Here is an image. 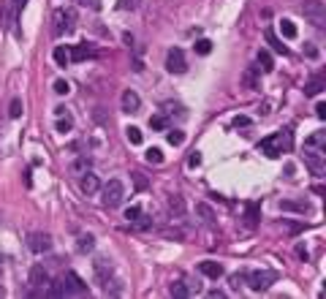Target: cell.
<instances>
[{
    "instance_id": "1",
    "label": "cell",
    "mask_w": 326,
    "mask_h": 299,
    "mask_svg": "<svg viewBox=\"0 0 326 299\" xmlns=\"http://www.w3.org/2000/svg\"><path fill=\"white\" fill-rule=\"evenodd\" d=\"M291 141H293V136H291V128H283L280 133H272V136H266V139H261V152H266L269 158H277L283 150H291Z\"/></svg>"
},
{
    "instance_id": "2",
    "label": "cell",
    "mask_w": 326,
    "mask_h": 299,
    "mask_svg": "<svg viewBox=\"0 0 326 299\" xmlns=\"http://www.w3.org/2000/svg\"><path fill=\"white\" fill-rule=\"evenodd\" d=\"M74 22H76L74 8H57L54 11V36H71Z\"/></svg>"
},
{
    "instance_id": "3",
    "label": "cell",
    "mask_w": 326,
    "mask_h": 299,
    "mask_svg": "<svg viewBox=\"0 0 326 299\" xmlns=\"http://www.w3.org/2000/svg\"><path fill=\"white\" fill-rule=\"evenodd\" d=\"M101 190H103V204H106L109 210L122 204V199H125V185L120 182V179H109Z\"/></svg>"
},
{
    "instance_id": "4",
    "label": "cell",
    "mask_w": 326,
    "mask_h": 299,
    "mask_svg": "<svg viewBox=\"0 0 326 299\" xmlns=\"http://www.w3.org/2000/svg\"><path fill=\"white\" fill-rule=\"evenodd\" d=\"M275 280H277L275 269H258V272H250L247 275V286L253 288V291H266Z\"/></svg>"
},
{
    "instance_id": "5",
    "label": "cell",
    "mask_w": 326,
    "mask_h": 299,
    "mask_svg": "<svg viewBox=\"0 0 326 299\" xmlns=\"http://www.w3.org/2000/svg\"><path fill=\"white\" fill-rule=\"evenodd\" d=\"M302 14L307 16L315 27H324L326 25V8H324V3H321V0H304Z\"/></svg>"
},
{
    "instance_id": "6",
    "label": "cell",
    "mask_w": 326,
    "mask_h": 299,
    "mask_svg": "<svg viewBox=\"0 0 326 299\" xmlns=\"http://www.w3.org/2000/svg\"><path fill=\"white\" fill-rule=\"evenodd\" d=\"M324 155H326L324 150H310V147H304V163H307V169L315 174V177H324V171H326Z\"/></svg>"
},
{
    "instance_id": "7",
    "label": "cell",
    "mask_w": 326,
    "mask_h": 299,
    "mask_svg": "<svg viewBox=\"0 0 326 299\" xmlns=\"http://www.w3.org/2000/svg\"><path fill=\"white\" fill-rule=\"evenodd\" d=\"M60 283H63V294L65 297H82V294H87V283L82 280L76 272H68Z\"/></svg>"
},
{
    "instance_id": "8",
    "label": "cell",
    "mask_w": 326,
    "mask_h": 299,
    "mask_svg": "<svg viewBox=\"0 0 326 299\" xmlns=\"http://www.w3.org/2000/svg\"><path fill=\"white\" fill-rule=\"evenodd\" d=\"M19 11V0H0V27H14Z\"/></svg>"
},
{
    "instance_id": "9",
    "label": "cell",
    "mask_w": 326,
    "mask_h": 299,
    "mask_svg": "<svg viewBox=\"0 0 326 299\" xmlns=\"http://www.w3.org/2000/svg\"><path fill=\"white\" fill-rule=\"evenodd\" d=\"M166 71H168V74H185V71H188V63H185L182 49H168V54H166Z\"/></svg>"
},
{
    "instance_id": "10",
    "label": "cell",
    "mask_w": 326,
    "mask_h": 299,
    "mask_svg": "<svg viewBox=\"0 0 326 299\" xmlns=\"http://www.w3.org/2000/svg\"><path fill=\"white\" fill-rule=\"evenodd\" d=\"M27 248H30L33 253H46V250H52V237H49V234L36 231V234L27 237Z\"/></svg>"
},
{
    "instance_id": "11",
    "label": "cell",
    "mask_w": 326,
    "mask_h": 299,
    "mask_svg": "<svg viewBox=\"0 0 326 299\" xmlns=\"http://www.w3.org/2000/svg\"><path fill=\"white\" fill-rule=\"evenodd\" d=\"M30 286H36V288H41V291H46V286H49V272L43 269V264H36L30 269Z\"/></svg>"
},
{
    "instance_id": "12",
    "label": "cell",
    "mask_w": 326,
    "mask_h": 299,
    "mask_svg": "<svg viewBox=\"0 0 326 299\" xmlns=\"http://www.w3.org/2000/svg\"><path fill=\"white\" fill-rule=\"evenodd\" d=\"M120 103H122V112L133 114V112H139V106H141V98H139V92H133V90H125V92H122V98H120Z\"/></svg>"
},
{
    "instance_id": "13",
    "label": "cell",
    "mask_w": 326,
    "mask_h": 299,
    "mask_svg": "<svg viewBox=\"0 0 326 299\" xmlns=\"http://www.w3.org/2000/svg\"><path fill=\"white\" fill-rule=\"evenodd\" d=\"M79 188L84 190L87 196H90V193H98V190H101V179H98L95 174L84 171V174H82V179H79Z\"/></svg>"
},
{
    "instance_id": "14",
    "label": "cell",
    "mask_w": 326,
    "mask_h": 299,
    "mask_svg": "<svg viewBox=\"0 0 326 299\" xmlns=\"http://www.w3.org/2000/svg\"><path fill=\"white\" fill-rule=\"evenodd\" d=\"M95 275H98V283L103 288H109V275H112V264L106 258H95Z\"/></svg>"
},
{
    "instance_id": "15",
    "label": "cell",
    "mask_w": 326,
    "mask_h": 299,
    "mask_svg": "<svg viewBox=\"0 0 326 299\" xmlns=\"http://www.w3.org/2000/svg\"><path fill=\"white\" fill-rule=\"evenodd\" d=\"M199 272H201V275H206V277H212V280H217V277L223 275V266L217 264V261H201Z\"/></svg>"
},
{
    "instance_id": "16",
    "label": "cell",
    "mask_w": 326,
    "mask_h": 299,
    "mask_svg": "<svg viewBox=\"0 0 326 299\" xmlns=\"http://www.w3.org/2000/svg\"><path fill=\"white\" fill-rule=\"evenodd\" d=\"M304 147H310V150H324L326 152V130H315L310 139H304Z\"/></svg>"
},
{
    "instance_id": "17",
    "label": "cell",
    "mask_w": 326,
    "mask_h": 299,
    "mask_svg": "<svg viewBox=\"0 0 326 299\" xmlns=\"http://www.w3.org/2000/svg\"><path fill=\"white\" fill-rule=\"evenodd\" d=\"M264 36H266V41H269V43H272V49H275V52H280V54H288V49H285V43H283V41H280V38H277V36H275V30H272V27H266V33H264Z\"/></svg>"
},
{
    "instance_id": "18",
    "label": "cell",
    "mask_w": 326,
    "mask_h": 299,
    "mask_svg": "<svg viewBox=\"0 0 326 299\" xmlns=\"http://www.w3.org/2000/svg\"><path fill=\"white\" fill-rule=\"evenodd\" d=\"M90 166H92V161H90L87 155H82V158H76V161L71 163V171H74V174H79V177H82L84 171H90Z\"/></svg>"
},
{
    "instance_id": "19",
    "label": "cell",
    "mask_w": 326,
    "mask_h": 299,
    "mask_svg": "<svg viewBox=\"0 0 326 299\" xmlns=\"http://www.w3.org/2000/svg\"><path fill=\"white\" fill-rule=\"evenodd\" d=\"M168 212H171L174 217H182L185 215V201H182V196H171V199H168Z\"/></svg>"
},
{
    "instance_id": "20",
    "label": "cell",
    "mask_w": 326,
    "mask_h": 299,
    "mask_svg": "<svg viewBox=\"0 0 326 299\" xmlns=\"http://www.w3.org/2000/svg\"><path fill=\"white\" fill-rule=\"evenodd\" d=\"M168 294H171V297H177V299H185V297H190V286L188 283H171V286H168Z\"/></svg>"
},
{
    "instance_id": "21",
    "label": "cell",
    "mask_w": 326,
    "mask_h": 299,
    "mask_svg": "<svg viewBox=\"0 0 326 299\" xmlns=\"http://www.w3.org/2000/svg\"><path fill=\"white\" fill-rule=\"evenodd\" d=\"M92 248H95V237H92V234H82L79 242H76V250H79V253H90Z\"/></svg>"
},
{
    "instance_id": "22",
    "label": "cell",
    "mask_w": 326,
    "mask_h": 299,
    "mask_svg": "<svg viewBox=\"0 0 326 299\" xmlns=\"http://www.w3.org/2000/svg\"><path fill=\"white\" fill-rule=\"evenodd\" d=\"M52 57H54V63H57V65H63V68H65V65L71 63V52H68V49H65V46H54Z\"/></svg>"
},
{
    "instance_id": "23",
    "label": "cell",
    "mask_w": 326,
    "mask_h": 299,
    "mask_svg": "<svg viewBox=\"0 0 326 299\" xmlns=\"http://www.w3.org/2000/svg\"><path fill=\"white\" fill-rule=\"evenodd\" d=\"M321 90H324V79H321V76H313V79L304 85V95H318Z\"/></svg>"
},
{
    "instance_id": "24",
    "label": "cell",
    "mask_w": 326,
    "mask_h": 299,
    "mask_svg": "<svg viewBox=\"0 0 326 299\" xmlns=\"http://www.w3.org/2000/svg\"><path fill=\"white\" fill-rule=\"evenodd\" d=\"M196 212L201 215V220H204L206 226H212V223H215V212H212L209 204H196Z\"/></svg>"
},
{
    "instance_id": "25",
    "label": "cell",
    "mask_w": 326,
    "mask_h": 299,
    "mask_svg": "<svg viewBox=\"0 0 326 299\" xmlns=\"http://www.w3.org/2000/svg\"><path fill=\"white\" fill-rule=\"evenodd\" d=\"M255 60H258V68H264L266 74H269V71L275 68V63H272V54L266 52V49H261V52L255 54Z\"/></svg>"
},
{
    "instance_id": "26",
    "label": "cell",
    "mask_w": 326,
    "mask_h": 299,
    "mask_svg": "<svg viewBox=\"0 0 326 299\" xmlns=\"http://www.w3.org/2000/svg\"><path fill=\"white\" fill-rule=\"evenodd\" d=\"M280 33L288 38V41H291V38H296V25H293L291 19H283L280 22Z\"/></svg>"
},
{
    "instance_id": "27",
    "label": "cell",
    "mask_w": 326,
    "mask_h": 299,
    "mask_svg": "<svg viewBox=\"0 0 326 299\" xmlns=\"http://www.w3.org/2000/svg\"><path fill=\"white\" fill-rule=\"evenodd\" d=\"M92 54V49L90 46H84V43H79V46L74 49V52H71V60H87Z\"/></svg>"
},
{
    "instance_id": "28",
    "label": "cell",
    "mask_w": 326,
    "mask_h": 299,
    "mask_svg": "<svg viewBox=\"0 0 326 299\" xmlns=\"http://www.w3.org/2000/svg\"><path fill=\"white\" fill-rule=\"evenodd\" d=\"M166 125H168V120L163 117V114H155V117H150V128H152V130H166Z\"/></svg>"
},
{
    "instance_id": "29",
    "label": "cell",
    "mask_w": 326,
    "mask_h": 299,
    "mask_svg": "<svg viewBox=\"0 0 326 299\" xmlns=\"http://www.w3.org/2000/svg\"><path fill=\"white\" fill-rule=\"evenodd\" d=\"M144 158H147V163H155V166H158V163H163V152L158 150V147H150Z\"/></svg>"
},
{
    "instance_id": "30",
    "label": "cell",
    "mask_w": 326,
    "mask_h": 299,
    "mask_svg": "<svg viewBox=\"0 0 326 299\" xmlns=\"http://www.w3.org/2000/svg\"><path fill=\"white\" fill-rule=\"evenodd\" d=\"M125 136H128V141H130V144H141V130L136 128V125L125 128Z\"/></svg>"
},
{
    "instance_id": "31",
    "label": "cell",
    "mask_w": 326,
    "mask_h": 299,
    "mask_svg": "<svg viewBox=\"0 0 326 299\" xmlns=\"http://www.w3.org/2000/svg\"><path fill=\"white\" fill-rule=\"evenodd\" d=\"M193 49H196V54H209V52H212V41L201 38V41H196V43H193Z\"/></svg>"
},
{
    "instance_id": "32",
    "label": "cell",
    "mask_w": 326,
    "mask_h": 299,
    "mask_svg": "<svg viewBox=\"0 0 326 299\" xmlns=\"http://www.w3.org/2000/svg\"><path fill=\"white\" fill-rule=\"evenodd\" d=\"M71 128H74V120H71V114H65V117L57 120V130H60V133H68Z\"/></svg>"
},
{
    "instance_id": "33",
    "label": "cell",
    "mask_w": 326,
    "mask_h": 299,
    "mask_svg": "<svg viewBox=\"0 0 326 299\" xmlns=\"http://www.w3.org/2000/svg\"><path fill=\"white\" fill-rule=\"evenodd\" d=\"M166 139H168V144L179 147V144L185 141V133H182V130H168V133H166Z\"/></svg>"
},
{
    "instance_id": "34",
    "label": "cell",
    "mask_w": 326,
    "mask_h": 299,
    "mask_svg": "<svg viewBox=\"0 0 326 299\" xmlns=\"http://www.w3.org/2000/svg\"><path fill=\"white\" fill-rule=\"evenodd\" d=\"M19 114H22V101H19V98H14V101H11V106H8V117L16 120Z\"/></svg>"
},
{
    "instance_id": "35",
    "label": "cell",
    "mask_w": 326,
    "mask_h": 299,
    "mask_svg": "<svg viewBox=\"0 0 326 299\" xmlns=\"http://www.w3.org/2000/svg\"><path fill=\"white\" fill-rule=\"evenodd\" d=\"M283 210H296V212H307V204H299V201H283Z\"/></svg>"
},
{
    "instance_id": "36",
    "label": "cell",
    "mask_w": 326,
    "mask_h": 299,
    "mask_svg": "<svg viewBox=\"0 0 326 299\" xmlns=\"http://www.w3.org/2000/svg\"><path fill=\"white\" fill-rule=\"evenodd\" d=\"M117 8L120 11H133V8H139V0H120Z\"/></svg>"
},
{
    "instance_id": "37",
    "label": "cell",
    "mask_w": 326,
    "mask_h": 299,
    "mask_svg": "<svg viewBox=\"0 0 326 299\" xmlns=\"http://www.w3.org/2000/svg\"><path fill=\"white\" fill-rule=\"evenodd\" d=\"M68 90H71V85L65 79H57V82H54V92H57V95H65Z\"/></svg>"
},
{
    "instance_id": "38",
    "label": "cell",
    "mask_w": 326,
    "mask_h": 299,
    "mask_svg": "<svg viewBox=\"0 0 326 299\" xmlns=\"http://www.w3.org/2000/svg\"><path fill=\"white\" fill-rule=\"evenodd\" d=\"M231 125H234V128H247V125H250V117H244V114H237V117L231 120Z\"/></svg>"
},
{
    "instance_id": "39",
    "label": "cell",
    "mask_w": 326,
    "mask_h": 299,
    "mask_svg": "<svg viewBox=\"0 0 326 299\" xmlns=\"http://www.w3.org/2000/svg\"><path fill=\"white\" fill-rule=\"evenodd\" d=\"M139 215H141V210H139V207H128V210H125V217H128L130 223H133Z\"/></svg>"
},
{
    "instance_id": "40",
    "label": "cell",
    "mask_w": 326,
    "mask_h": 299,
    "mask_svg": "<svg viewBox=\"0 0 326 299\" xmlns=\"http://www.w3.org/2000/svg\"><path fill=\"white\" fill-rule=\"evenodd\" d=\"M130 177H133V182H136V188H139V190H144V188H147V179L141 177L139 171H133V174H130Z\"/></svg>"
},
{
    "instance_id": "41",
    "label": "cell",
    "mask_w": 326,
    "mask_h": 299,
    "mask_svg": "<svg viewBox=\"0 0 326 299\" xmlns=\"http://www.w3.org/2000/svg\"><path fill=\"white\" fill-rule=\"evenodd\" d=\"M199 163H201V155H199V152H193V155L188 158V166H190V169H196Z\"/></svg>"
},
{
    "instance_id": "42",
    "label": "cell",
    "mask_w": 326,
    "mask_h": 299,
    "mask_svg": "<svg viewBox=\"0 0 326 299\" xmlns=\"http://www.w3.org/2000/svg\"><path fill=\"white\" fill-rule=\"evenodd\" d=\"M239 286H242V277H239V275H231V288H234V291H239Z\"/></svg>"
},
{
    "instance_id": "43",
    "label": "cell",
    "mask_w": 326,
    "mask_h": 299,
    "mask_svg": "<svg viewBox=\"0 0 326 299\" xmlns=\"http://www.w3.org/2000/svg\"><path fill=\"white\" fill-rule=\"evenodd\" d=\"M315 114L324 120V117H326V103H318V106H315Z\"/></svg>"
},
{
    "instance_id": "44",
    "label": "cell",
    "mask_w": 326,
    "mask_h": 299,
    "mask_svg": "<svg viewBox=\"0 0 326 299\" xmlns=\"http://www.w3.org/2000/svg\"><path fill=\"white\" fill-rule=\"evenodd\" d=\"M209 297L212 299H223V291H217V288H215V291H209Z\"/></svg>"
},
{
    "instance_id": "45",
    "label": "cell",
    "mask_w": 326,
    "mask_h": 299,
    "mask_svg": "<svg viewBox=\"0 0 326 299\" xmlns=\"http://www.w3.org/2000/svg\"><path fill=\"white\" fill-rule=\"evenodd\" d=\"M25 5H27V0H19V8H22V11H25Z\"/></svg>"
},
{
    "instance_id": "46",
    "label": "cell",
    "mask_w": 326,
    "mask_h": 299,
    "mask_svg": "<svg viewBox=\"0 0 326 299\" xmlns=\"http://www.w3.org/2000/svg\"><path fill=\"white\" fill-rule=\"evenodd\" d=\"M3 294H5V291H3V286H0V297H3Z\"/></svg>"
},
{
    "instance_id": "47",
    "label": "cell",
    "mask_w": 326,
    "mask_h": 299,
    "mask_svg": "<svg viewBox=\"0 0 326 299\" xmlns=\"http://www.w3.org/2000/svg\"><path fill=\"white\" fill-rule=\"evenodd\" d=\"M0 264H3V256H0Z\"/></svg>"
},
{
    "instance_id": "48",
    "label": "cell",
    "mask_w": 326,
    "mask_h": 299,
    "mask_svg": "<svg viewBox=\"0 0 326 299\" xmlns=\"http://www.w3.org/2000/svg\"><path fill=\"white\" fill-rule=\"evenodd\" d=\"M0 220H3V217H0Z\"/></svg>"
}]
</instances>
